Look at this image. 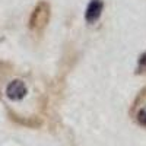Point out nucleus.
Here are the masks:
<instances>
[{"label": "nucleus", "instance_id": "nucleus-3", "mask_svg": "<svg viewBox=\"0 0 146 146\" xmlns=\"http://www.w3.org/2000/svg\"><path fill=\"white\" fill-rule=\"evenodd\" d=\"M48 22V5L40 3L32 12L31 16V29H41Z\"/></svg>", "mask_w": 146, "mask_h": 146}, {"label": "nucleus", "instance_id": "nucleus-1", "mask_svg": "<svg viewBox=\"0 0 146 146\" xmlns=\"http://www.w3.org/2000/svg\"><path fill=\"white\" fill-rule=\"evenodd\" d=\"M130 115L137 126L146 129V89H143L137 95L135 104L130 110Z\"/></svg>", "mask_w": 146, "mask_h": 146}, {"label": "nucleus", "instance_id": "nucleus-5", "mask_svg": "<svg viewBox=\"0 0 146 146\" xmlns=\"http://www.w3.org/2000/svg\"><path fill=\"white\" fill-rule=\"evenodd\" d=\"M139 66H140L142 69H146V53H143V54L140 56V58H139Z\"/></svg>", "mask_w": 146, "mask_h": 146}, {"label": "nucleus", "instance_id": "nucleus-4", "mask_svg": "<svg viewBox=\"0 0 146 146\" xmlns=\"http://www.w3.org/2000/svg\"><path fill=\"white\" fill-rule=\"evenodd\" d=\"M104 9V3L102 0H91V3L86 7V13H85V19L89 23H94L100 19L101 13Z\"/></svg>", "mask_w": 146, "mask_h": 146}, {"label": "nucleus", "instance_id": "nucleus-2", "mask_svg": "<svg viewBox=\"0 0 146 146\" xmlns=\"http://www.w3.org/2000/svg\"><path fill=\"white\" fill-rule=\"evenodd\" d=\"M27 94H28V88L25 82L19 79L12 80L6 88V96L10 101H21L27 96Z\"/></svg>", "mask_w": 146, "mask_h": 146}]
</instances>
